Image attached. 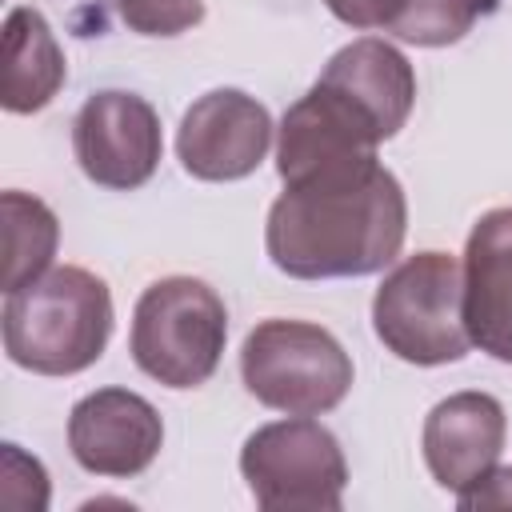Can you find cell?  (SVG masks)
Segmentation results:
<instances>
[{"instance_id":"obj_1","label":"cell","mask_w":512,"mask_h":512,"mask_svg":"<svg viewBox=\"0 0 512 512\" xmlns=\"http://www.w3.org/2000/svg\"><path fill=\"white\" fill-rule=\"evenodd\" d=\"M408 232V200L384 168H356L284 184L268 208V260L292 280L372 276L388 268Z\"/></svg>"},{"instance_id":"obj_2","label":"cell","mask_w":512,"mask_h":512,"mask_svg":"<svg viewBox=\"0 0 512 512\" xmlns=\"http://www.w3.org/2000/svg\"><path fill=\"white\" fill-rule=\"evenodd\" d=\"M108 336L112 292L88 268H48L4 300V352L36 376H76L92 368Z\"/></svg>"},{"instance_id":"obj_3","label":"cell","mask_w":512,"mask_h":512,"mask_svg":"<svg viewBox=\"0 0 512 512\" xmlns=\"http://www.w3.org/2000/svg\"><path fill=\"white\" fill-rule=\"evenodd\" d=\"M376 340L404 364L436 368L464 360L472 348L464 324V268L448 252L400 260L372 296Z\"/></svg>"},{"instance_id":"obj_4","label":"cell","mask_w":512,"mask_h":512,"mask_svg":"<svg viewBox=\"0 0 512 512\" xmlns=\"http://www.w3.org/2000/svg\"><path fill=\"white\" fill-rule=\"evenodd\" d=\"M228 340V308L196 276H164L148 284L132 308L128 352L144 376L164 388H200L220 368Z\"/></svg>"},{"instance_id":"obj_5","label":"cell","mask_w":512,"mask_h":512,"mask_svg":"<svg viewBox=\"0 0 512 512\" xmlns=\"http://www.w3.org/2000/svg\"><path fill=\"white\" fill-rule=\"evenodd\" d=\"M244 388L276 412L320 416L352 388V356L344 344L308 320H260L240 348Z\"/></svg>"},{"instance_id":"obj_6","label":"cell","mask_w":512,"mask_h":512,"mask_svg":"<svg viewBox=\"0 0 512 512\" xmlns=\"http://www.w3.org/2000/svg\"><path fill=\"white\" fill-rule=\"evenodd\" d=\"M240 476L264 512H336L348 488L340 440L308 416L256 428L240 448Z\"/></svg>"},{"instance_id":"obj_7","label":"cell","mask_w":512,"mask_h":512,"mask_svg":"<svg viewBox=\"0 0 512 512\" xmlns=\"http://www.w3.org/2000/svg\"><path fill=\"white\" fill-rule=\"evenodd\" d=\"M384 144L380 128L332 84L316 80L280 120L276 172L284 184L340 176L356 168H372L376 148Z\"/></svg>"},{"instance_id":"obj_8","label":"cell","mask_w":512,"mask_h":512,"mask_svg":"<svg viewBox=\"0 0 512 512\" xmlns=\"http://www.w3.org/2000/svg\"><path fill=\"white\" fill-rule=\"evenodd\" d=\"M72 152L92 184L132 192L148 184L160 164V116L136 92H96L80 104L72 120Z\"/></svg>"},{"instance_id":"obj_9","label":"cell","mask_w":512,"mask_h":512,"mask_svg":"<svg viewBox=\"0 0 512 512\" xmlns=\"http://www.w3.org/2000/svg\"><path fill=\"white\" fill-rule=\"evenodd\" d=\"M272 144L268 108L240 88L204 92L180 120L176 156L188 176L208 184L244 180L260 168Z\"/></svg>"},{"instance_id":"obj_10","label":"cell","mask_w":512,"mask_h":512,"mask_svg":"<svg viewBox=\"0 0 512 512\" xmlns=\"http://www.w3.org/2000/svg\"><path fill=\"white\" fill-rule=\"evenodd\" d=\"M160 444V412L128 388H100L84 396L68 416L72 460L92 476H140L156 460Z\"/></svg>"},{"instance_id":"obj_11","label":"cell","mask_w":512,"mask_h":512,"mask_svg":"<svg viewBox=\"0 0 512 512\" xmlns=\"http://www.w3.org/2000/svg\"><path fill=\"white\" fill-rule=\"evenodd\" d=\"M504 436H508V420L496 396L452 392L428 412L420 448L432 480L444 492L464 496L500 464Z\"/></svg>"},{"instance_id":"obj_12","label":"cell","mask_w":512,"mask_h":512,"mask_svg":"<svg viewBox=\"0 0 512 512\" xmlns=\"http://www.w3.org/2000/svg\"><path fill=\"white\" fill-rule=\"evenodd\" d=\"M460 268L472 344L512 364V208H492L472 224Z\"/></svg>"},{"instance_id":"obj_13","label":"cell","mask_w":512,"mask_h":512,"mask_svg":"<svg viewBox=\"0 0 512 512\" xmlns=\"http://www.w3.org/2000/svg\"><path fill=\"white\" fill-rule=\"evenodd\" d=\"M324 84L340 88L376 128L384 140H392L416 104V72L400 48H392L380 36H364L344 44L320 72Z\"/></svg>"},{"instance_id":"obj_14","label":"cell","mask_w":512,"mask_h":512,"mask_svg":"<svg viewBox=\"0 0 512 512\" xmlns=\"http://www.w3.org/2000/svg\"><path fill=\"white\" fill-rule=\"evenodd\" d=\"M68 64L36 8H12L4 20V68H0V104L4 112L28 116L56 100L64 88Z\"/></svg>"},{"instance_id":"obj_15","label":"cell","mask_w":512,"mask_h":512,"mask_svg":"<svg viewBox=\"0 0 512 512\" xmlns=\"http://www.w3.org/2000/svg\"><path fill=\"white\" fill-rule=\"evenodd\" d=\"M0 208H4V292H16L48 272L56 256L60 224L56 212L28 192H4Z\"/></svg>"},{"instance_id":"obj_16","label":"cell","mask_w":512,"mask_h":512,"mask_svg":"<svg viewBox=\"0 0 512 512\" xmlns=\"http://www.w3.org/2000/svg\"><path fill=\"white\" fill-rule=\"evenodd\" d=\"M484 12H492V0H408L388 36L416 48H444L464 40Z\"/></svg>"},{"instance_id":"obj_17","label":"cell","mask_w":512,"mask_h":512,"mask_svg":"<svg viewBox=\"0 0 512 512\" xmlns=\"http://www.w3.org/2000/svg\"><path fill=\"white\" fill-rule=\"evenodd\" d=\"M112 8L140 36H180L204 20V0H112Z\"/></svg>"},{"instance_id":"obj_18","label":"cell","mask_w":512,"mask_h":512,"mask_svg":"<svg viewBox=\"0 0 512 512\" xmlns=\"http://www.w3.org/2000/svg\"><path fill=\"white\" fill-rule=\"evenodd\" d=\"M324 4L348 28H380V32H392V24L400 20V12H404L408 0H324Z\"/></svg>"}]
</instances>
